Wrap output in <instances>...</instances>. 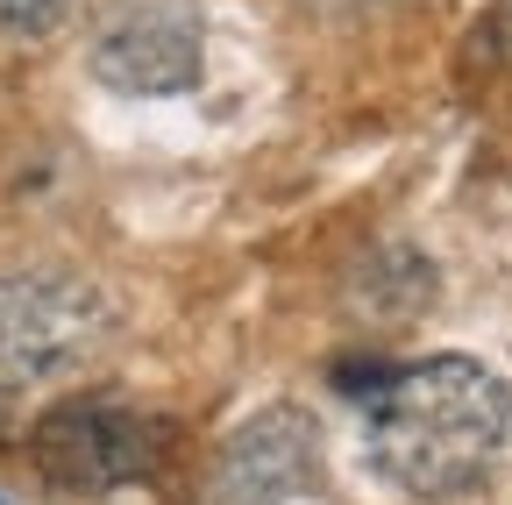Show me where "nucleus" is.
Wrapping results in <instances>:
<instances>
[{"instance_id": "5", "label": "nucleus", "mask_w": 512, "mask_h": 505, "mask_svg": "<svg viewBox=\"0 0 512 505\" xmlns=\"http://www.w3.org/2000/svg\"><path fill=\"white\" fill-rule=\"evenodd\" d=\"M320 484V420L306 406L249 413L207 470V505H292Z\"/></svg>"}, {"instance_id": "1", "label": "nucleus", "mask_w": 512, "mask_h": 505, "mask_svg": "<svg viewBox=\"0 0 512 505\" xmlns=\"http://www.w3.org/2000/svg\"><path fill=\"white\" fill-rule=\"evenodd\" d=\"M363 449L384 484L406 498L470 491L512 434V392L477 356H420L384 370L363 392Z\"/></svg>"}, {"instance_id": "3", "label": "nucleus", "mask_w": 512, "mask_h": 505, "mask_svg": "<svg viewBox=\"0 0 512 505\" xmlns=\"http://www.w3.org/2000/svg\"><path fill=\"white\" fill-rule=\"evenodd\" d=\"M164 449H171V420L114 399H64L29 434L36 477L64 498H100L114 484H136L164 463Z\"/></svg>"}, {"instance_id": "4", "label": "nucleus", "mask_w": 512, "mask_h": 505, "mask_svg": "<svg viewBox=\"0 0 512 505\" xmlns=\"http://www.w3.org/2000/svg\"><path fill=\"white\" fill-rule=\"evenodd\" d=\"M93 79L136 100L192 93L200 86V0H107L93 22Z\"/></svg>"}, {"instance_id": "6", "label": "nucleus", "mask_w": 512, "mask_h": 505, "mask_svg": "<svg viewBox=\"0 0 512 505\" xmlns=\"http://www.w3.org/2000/svg\"><path fill=\"white\" fill-rule=\"evenodd\" d=\"M64 15H72V0H0V36L43 43V36L64 29Z\"/></svg>"}, {"instance_id": "2", "label": "nucleus", "mask_w": 512, "mask_h": 505, "mask_svg": "<svg viewBox=\"0 0 512 505\" xmlns=\"http://www.w3.org/2000/svg\"><path fill=\"white\" fill-rule=\"evenodd\" d=\"M114 342V306L79 271L0 278V399L86 377Z\"/></svg>"}]
</instances>
